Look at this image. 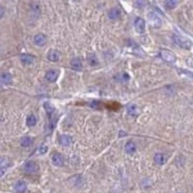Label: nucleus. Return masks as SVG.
<instances>
[{"label": "nucleus", "instance_id": "aec40b11", "mask_svg": "<svg viewBox=\"0 0 193 193\" xmlns=\"http://www.w3.org/2000/svg\"><path fill=\"white\" fill-rule=\"evenodd\" d=\"M87 61L89 62L91 66H96L99 64V60L96 58V55L95 53H90L87 56Z\"/></svg>", "mask_w": 193, "mask_h": 193}, {"label": "nucleus", "instance_id": "6ab92c4d", "mask_svg": "<svg viewBox=\"0 0 193 193\" xmlns=\"http://www.w3.org/2000/svg\"><path fill=\"white\" fill-rule=\"evenodd\" d=\"M0 164H1V173H0V176H3L5 171H6V169L8 168V166L10 165V161H9V159L6 158V157H2L1 158V162H0Z\"/></svg>", "mask_w": 193, "mask_h": 193}, {"label": "nucleus", "instance_id": "9b49d317", "mask_svg": "<svg viewBox=\"0 0 193 193\" xmlns=\"http://www.w3.org/2000/svg\"><path fill=\"white\" fill-rule=\"evenodd\" d=\"M125 151L127 155H132L136 151V145L134 144V142L132 141H128L127 142V144L125 145Z\"/></svg>", "mask_w": 193, "mask_h": 193}, {"label": "nucleus", "instance_id": "9d476101", "mask_svg": "<svg viewBox=\"0 0 193 193\" xmlns=\"http://www.w3.org/2000/svg\"><path fill=\"white\" fill-rule=\"evenodd\" d=\"M59 143L64 147H69L72 143V138L70 135H62L59 138Z\"/></svg>", "mask_w": 193, "mask_h": 193}, {"label": "nucleus", "instance_id": "412c9836", "mask_svg": "<svg viewBox=\"0 0 193 193\" xmlns=\"http://www.w3.org/2000/svg\"><path fill=\"white\" fill-rule=\"evenodd\" d=\"M32 144H33V139H32L31 137H29V136H25V137H23L20 141V145L24 148L30 147Z\"/></svg>", "mask_w": 193, "mask_h": 193}, {"label": "nucleus", "instance_id": "7ed1b4c3", "mask_svg": "<svg viewBox=\"0 0 193 193\" xmlns=\"http://www.w3.org/2000/svg\"><path fill=\"white\" fill-rule=\"evenodd\" d=\"M148 20H149L151 25L152 27H156V28L157 27H159L162 24L161 19H160L157 14L152 13V12H151V13L148 14Z\"/></svg>", "mask_w": 193, "mask_h": 193}, {"label": "nucleus", "instance_id": "4be33fe9", "mask_svg": "<svg viewBox=\"0 0 193 193\" xmlns=\"http://www.w3.org/2000/svg\"><path fill=\"white\" fill-rule=\"evenodd\" d=\"M26 124L28 127H34L37 124V119L33 114H30L26 118Z\"/></svg>", "mask_w": 193, "mask_h": 193}, {"label": "nucleus", "instance_id": "5701e85b", "mask_svg": "<svg viewBox=\"0 0 193 193\" xmlns=\"http://www.w3.org/2000/svg\"><path fill=\"white\" fill-rule=\"evenodd\" d=\"M178 4H179L178 1H175V0H168V1L165 2V7L167 8V9H174Z\"/></svg>", "mask_w": 193, "mask_h": 193}, {"label": "nucleus", "instance_id": "dca6fc26", "mask_svg": "<svg viewBox=\"0 0 193 193\" xmlns=\"http://www.w3.org/2000/svg\"><path fill=\"white\" fill-rule=\"evenodd\" d=\"M26 188H27V184H26L25 182H23V181H19L15 186V191L19 192V193H23L24 191L26 190Z\"/></svg>", "mask_w": 193, "mask_h": 193}, {"label": "nucleus", "instance_id": "0eeeda50", "mask_svg": "<svg viewBox=\"0 0 193 193\" xmlns=\"http://www.w3.org/2000/svg\"><path fill=\"white\" fill-rule=\"evenodd\" d=\"M33 40H34V44L38 46H44L46 44V36L42 33L35 35Z\"/></svg>", "mask_w": 193, "mask_h": 193}, {"label": "nucleus", "instance_id": "a211bd4d", "mask_svg": "<svg viewBox=\"0 0 193 193\" xmlns=\"http://www.w3.org/2000/svg\"><path fill=\"white\" fill-rule=\"evenodd\" d=\"M154 161L156 164L157 165H162L165 161V157H164V155L161 154V152H157V154L155 155V157H154Z\"/></svg>", "mask_w": 193, "mask_h": 193}, {"label": "nucleus", "instance_id": "a878e982", "mask_svg": "<svg viewBox=\"0 0 193 193\" xmlns=\"http://www.w3.org/2000/svg\"><path fill=\"white\" fill-rule=\"evenodd\" d=\"M134 4H135L136 6H137L138 8H141V6L145 5V3H144V2H138V1H137V2H135Z\"/></svg>", "mask_w": 193, "mask_h": 193}, {"label": "nucleus", "instance_id": "6e6552de", "mask_svg": "<svg viewBox=\"0 0 193 193\" xmlns=\"http://www.w3.org/2000/svg\"><path fill=\"white\" fill-rule=\"evenodd\" d=\"M121 17V11L118 7H113L108 11V18L112 20H115L120 19Z\"/></svg>", "mask_w": 193, "mask_h": 193}, {"label": "nucleus", "instance_id": "4468645a", "mask_svg": "<svg viewBox=\"0 0 193 193\" xmlns=\"http://www.w3.org/2000/svg\"><path fill=\"white\" fill-rule=\"evenodd\" d=\"M71 67L72 68V70L75 71H80L82 69V63H81V60H80V58H74L71 60Z\"/></svg>", "mask_w": 193, "mask_h": 193}, {"label": "nucleus", "instance_id": "1a4fd4ad", "mask_svg": "<svg viewBox=\"0 0 193 193\" xmlns=\"http://www.w3.org/2000/svg\"><path fill=\"white\" fill-rule=\"evenodd\" d=\"M52 163L55 166H58V167L62 166L64 164L63 157L60 154H58V152H55V154H53V156H52Z\"/></svg>", "mask_w": 193, "mask_h": 193}, {"label": "nucleus", "instance_id": "f3484780", "mask_svg": "<svg viewBox=\"0 0 193 193\" xmlns=\"http://www.w3.org/2000/svg\"><path fill=\"white\" fill-rule=\"evenodd\" d=\"M127 113L131 116L136 117L139 114V108L137 105H135V104H130V105H127Z\"/></svg>", "mask_w": 193, "mask_h": 193}, {"label": "nucleus", "instance_id": "20e7f679", "mask_svg": "<svg viewBox=\"0 0 193 193\" xmlns=\"http://www.w3.org/2000/svg\"><path fill=\"white\" fill-rule=\"evenodd\" d=\"M23 170L27 174H35L39 171V165L35 161H27L23 165Z\"/></svg>", "mask_w": 193, "mask_h": 193}, {"label": "nucleus", "instance_id": "2eb2a0df", "mask_svg": "<svg viewBox=\"0 0 193 193\" xmlns=\"http://www.w3.org/2000/svg\"><path fill=\"white\" fill-rule=\"evenodd\" d=\"M20 60L23 64H27V65H29V64H32L34 62L35 58H34V56H32L30 54L24 53V54L20 55Z\"/></svg>", "mask_w": 193, "mask_h": 193}, {"label": "nucleus", "instance_id": "b1692460", "mask_svg": "<svg viewBox=\"0 0 193 193\" xmlns=\"http://www.w3.org/2000/svg\"><path fill=\"white\" fill-rule=\"evenodd\" d=\"M46 151H47V146L45 144H42L41 147L39 148V152L41 155H44V154H45V152H46Z\"/></svg>", "mask_w": 193, "mask_h": 193}, {"label": "nucleus", "instance_id": "393cba45", "mask_svg": "<svg viewBox=\"0 0 193 193\" xmlns=\"http://www.w3.org/2000/svg\"><path fill=\"white\" fill-rule=\"evenodd\" d=\"M4 17V7H0V18Z\"/></svg>", "mask_w": 193, "mask_h": 193}, {"label": "nucleus", "instance_id": "423d86ee", "mask_svg": "<svg viewBox=\"0 0 193 193\" xmlns=\"http://www.w3.org/2000/svg\"><path fill=\"white\" fill-rule=\"evenodd\" d=\"M58 77H59V71L57 70H49L45 74V78L49 82H55Z\"/></svg>", "mask_w": 193, "mask_h": 193}, {"label": "nucleus", "instance_id": "f03ea898", "mask_svg": "<svg viewBox=\"0 0 193 193\" xmlns=\"http://www.w3.org/2000/svg\"><path fill=\"white\" fill-rule=\"evenodd\" d=\"M160 54V57H161L165 62H168V63H174L176 62V55L173 51L169 50V49H165V48H163V49L160 50L159 52Z\"/></svg>", "mask_w": 193, "mask_h": 193}, {"label": "nucleus", "instance_id": "39448f33", "mask_svg": "<svg viewBox=\"0 0 193 193\" xmlns=\"http://www.w3.org/2000/svg\"><path fill=\"white\" fill-rule=\"evenodd\" d=\"M134 27L135 30L138 32V33H143L146 28V21H145L142 18H137L134 20Z\"/></svg>", "mask_w": 193, "mask_h": 193}, {"label": "nucleus", "instance_id": "f257e3e1", "mask_svg": "<svg viewBox=\"0 0 193 193\" xmlns=\"http://www.w3.org/2000/svg\"><path fill=\"white\" fill-rule=\"evenodd\" d=\"M173 40L174 42L178 45L179 46L182 47V48H187V49H188V48H190L191 46V42L189 41V40H187V38H184L181 35H174L173 36Z\"/></svg>", "mask_w": 193, "mask_h": 193}, {"label": "nucleus", "instance_id": "f8f14e48", "mask_svg": "<svg viewBox=\"0 0 193 193\" xmlns=\"http://www.w3.org/2000/svg\"><path fill=\"white\" fill-rule=\"evenodd\" d=\"M60 58V53L57 51V50H55V49H51L48 51L47 53V59L51 61V62H56V61H58Z\"/></svg>", "mask_w": 193, "mask_h": 193}, {"label": "nucleus", "instance_id": "ddd939ff", "mask_svg": "<svg viewBox=\"0 0 193 193\" xmlns=\"http://www.w3.org/2000/svg\"><path fill=\"white\" fill-rule=\"evenodd\" d=\"M13 81V77L12 75L9 72H2L1 74V82L4 85H10Z\"/></svg>", "mask_w": 193, "mask_h": 193}]
</instances>
